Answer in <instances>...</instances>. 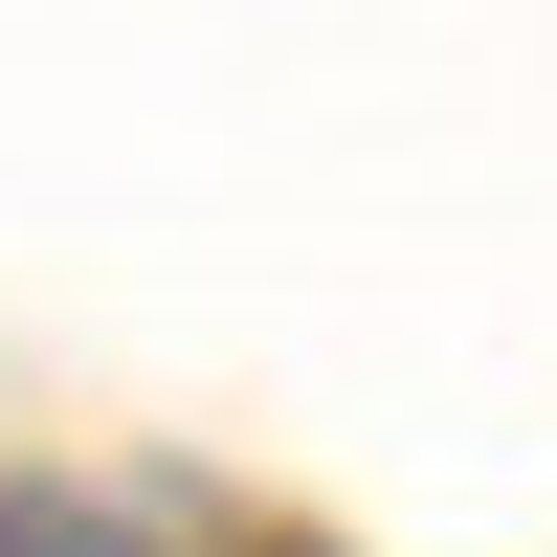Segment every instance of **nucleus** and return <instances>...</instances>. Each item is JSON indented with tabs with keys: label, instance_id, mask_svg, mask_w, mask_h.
Masks as SVG:
<instances>
[{
	"label": "nucleus",
	"instance_id": "1",
	"mask_svg": "<svg viewBox=\"0 0 557 557\" xmlns=\"http://www.w3.org/2000/svg\"><path fill=\"white\" fill-rule=\"evenodd\" d=\"M0 557H157V535L89 513V491H0Z\"/></svg>",
	"mask_w": 557,
	"mask_h": 557
}]
</instances>
